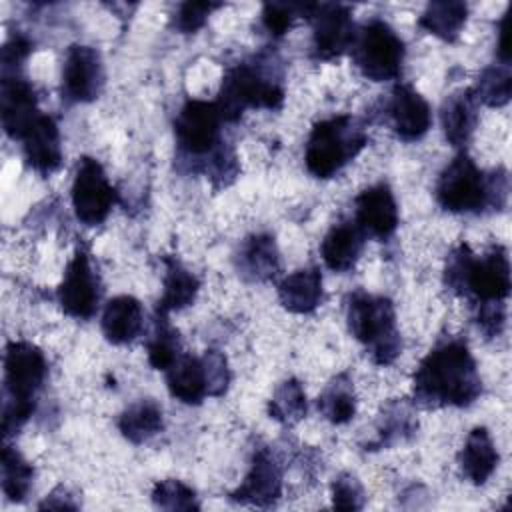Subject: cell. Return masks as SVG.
Here are the masks:
<instances>
[{"label":"cell","instance_id":"obj_1","mask_svg":"<svg viewBox=\"0 0 512 512\" xmlns=\"http://www.w3.org/2000/svg\"><path fill=\"white\" fill-rule=\"evenodd\" d=\"M480 392L476 362L462 340L440 342L414 372V398L428 408L468 406Z\"/></svg>","mask_w":512,"mask_h":512},{"label":"cell","instance_id":"obj_2","mask_svg":"<svg viewBox=\"0 0 512 512\" xmlns=\"http://www.w3.org/2000/svg\"><path fill=\"white\" fill-rule=\"evenodd\" d=\"M444 282L462 296H472L478 304L504 302L510 294V262L502 246L488 248L476 256L468 244H458L444 268Z\"/></svg>","mask_w":512,"mask_h":512},{"label":"cell","instance_id":"obj_3","mask_svg":"<svg viewBox=\"0 0 512 512\" xmlns=\"http://www.w3.org/2000/svg\"><path fill=\"white\" fill-rule=\"evenodd\" d=\"M48 372L42 350L24 340H12L4 350L2 432L10 436L34 412V398Z\"/></svg>","mask_w":512,"mask_h":512},{"label":"cell","instance_id":"obj_4","mask_svg":"<svg viewBox=\"0 0 512 512\" xmlns=\"http://www.w3.org/2000/svg\"><path fill=\"white\" fill-rule=\"evenodd\" d=\"M506 174L484 176L474 160L460 152L436 182V200L448 212H480L488 204L500 206L496 196L506 198Z\"/></svg>","mask_w":512,"mask_h":512},{"label":"cell","instance_id":"obj_5","mask_svg":"<svg viewBox=\"0 0 512 512\" xmlns=\"http://www.w3.org/2000/svg\"><path fill=\"white\" fill-rule=\"evenodd\" d=\"M346 318L352 336L368 348L376 364L394 362L402 350V340L390 298L358 290L348 298Z\"/></svg>","mask_w":512,"mask_h":512},{"label":"cell","instance_id":"obj_6","mask_svg":"<svg viewBox=\"0 0 512 512\" xmlns=\"http://www.w3.org/2000/svg\"><path fill=\"white\" fill-rule=\"evenodd\" d=\"M368 142L364 126L352 116H334L320 120L310 130L304 162L316 178H332L340 172Z\"/></svg>","mask_w":512,"mask_h":512},{"label":"cell","instance_id":"obj_7","mask_svg":"<svg viewBox=\"0 0 512 512\" xmlns=\"http://www.w3.org/2000/svg\"><path fill=\"white\" fill-rule=\"evenodd\" d=\"M284 90L274 76H268L258 64H238L222 80L216 106L222 120L234 122L246 108L276 110L282 106Z\"/></svg>","mask_w":512,"mask_h":512},{"label":"cell","instance_id":"obj_8","mask_svg":"<svg viewBox=\"0 0 512 512\" xmlns=\"http://www.w3.org/2000/svg\"><path fill=\"white\" fill-rule=\"evenodd\" d=\"M352 58L368 80H392L402 70L404 42L384 20H370L354 36Z\"/></svg>","mask_w":512,"mask_h":512},{"label":"cell","instance_id":"obj_9","mask_svg":"<svg viewBox=\"0 0 512 512\" xmlns=\"http://www.w3.org/2000/svg\"><path fill=\"white\" fill-rule=\"evenodd\" d=\"M220 110L216 102L188 100L174 120V136L182 154L206 156L218 152L220 144Z\"/></svg>","mask_w":512,"mask_h":512},{"label":"cell","instance_id":"obj_10","mask_svg":"<svg viewBox=\"0 0 512 512\" xmlns=\"http://www.w3.org/2000/svg\"><path fill=\"white\" fill-rule=\"evenodd\" d=\"M116 202V190L108 182L102 164L90 156L78 162L72 182V206L76 218L86 226L106 220Z\"/></svg>","mask_w":512,"mask_h":512},{"label":"cell","instance_id":"obj_11","mask_svg":"<svg viewBox=\"0 0 512 512\" xmlns=\"http://www.w3.org/2000/svg\"><path fill=\"white\" fill-rule=\"evenodd\" d=\"M306 18L312 22V52L318 60H332L354 42V22L344 4H308Z\"/></svg>","mask_w":512,"mask_h":512},{"label":"cell","instance_id":"obj_12","mask_svg":"<svg viewBox=\"0 0 512 512\" xmlns=\"http://www.w3.org/2000/svg\"><path fill=\"white\" fill-rule=\"evenodd\" d=\"M58 302L72 318H92L100 302L98 274L92 270L88 252L78 246L70 258L62 284L58 286Z\"/></svg>","mask_w":512,"mask_h":512},{"label":"cell","instance_id":"obj_13","mask_svg":"<svg viewBox=\"0 0 512 512\" xmlns=\"http://www.w3.org/2000/svg\"><path fill=\"white\" fill-rule=\"evenodd\" d=\"M104 64L96 48L74 44L62 66V96L70 102H92L104 86Z\"/></svg>","mask_w":512,"mask_h":512},{"label":"cell","instance_id":"obj_14","mask_svg":"<svg viewBox=\"0 0 512 512\" xmlns=\"http://www.w3.org/2000/svg\"><path fill=\"white\" fill-rule=\"evenodd\" d=\"M356 226L364 236L388 240L398 226V206L388 184L380 182L362 190L354 200Z\"/></svg>","mask_w":512,"mask_h":512},{"label":"cell","instance_id":"obj_15","mask_svg":"<svg viewBox=\"0 0 512 512\" xmlns=\"http://www.w3.org/2000/svg\"><path fill=\"white\" fill-rule=\"evenodd\" d=\"M282 494V470L278 462L266 452L258 450L252 458L250 470L242 484L230 492V498L240 504L252 506H272Z\"/></svg>","mask_w":512,"mask_h":512},{"label":"cell","instance_id":"obj_16","mask_svg":"<svg viewBox=\"0 0 512 512\" xmlns=\"http://www.w3.org/2000/svg\"><path fill=\"white\" fill-rule=\"evenodd\" d=\"M0 114L4 132L20 140L28 126L38 118L40 110L36 106V92L28 80L12 74L2 76L0 88Z\"/></svg>","mask_w":512,"mask_h":512},{"label":"cell","instance_id":"obj_17","mask_svg":"<svg viewBox=\"0 0 512 512\" xmlns=\"http://www.w3.org/2000/svg\"><path fill=\"white\" fill-rule=\"evenodd\" d=\"M26 164L38 174H52L62 164L60 130L52 116L38 114L20 138Z\"/></svg>","mask_w":512,"mask_h":512},{"label":"cell","instance_id":"obj_18","mask_svg":"<svg viewBox=\"0 0 512 512\" xmlns=\"http://www.w3.org/2000/svg\"><path fill=\"white\" fill-rule=\"evenodd\" d=\"M388 116L392 120L394 132L406 142L420 140L432 124L428 102L410 84L394 86L388 100Z\"/></svg>","mask_w":512,"mask_h":512},{"label":"cell","instance_id":"obj_19","mask_svg":"<svg viewBox=\"0 0 512 512\" xmlns=\"http://www.w3.org/2000/svg\"><path fill=\"white\" fill-rule=\"evenodd\" d=\"M444 136L452 146H464L478 122V100L472 88L452 92L440 110Z\"/></svg>","mask_w":512,"mask_h":512},{"label":"cell","instance_id":"obj_20","mask_svg":"<svg viewBox=\"0 0 512 512\" xmlns=\"http://www.w3.org/2000/svg\"><path fill=\"white\" fill-rule=\"evenodd\" d=\"M144 324L142 306L134 296L122 294L106 302L102 312V332L112 344H128L140 332Z\"/></svg>","mask_w":512,"mask_h":512},{"label":"cell","instance_id":"obj_21","mask_svg":"<svg viewBox=\"0 0 512 512\" xmlns=\"http://www.w3.org/2000/svg\"><path fill=\"white\" fill-rule=\"evenodd\" d=\"M166 384L170 394L184 404H200L208 396L204 362L192 354H180L166 368Z\"/></svg>","mask_w":512,"mask_h":512},{"label":"cell","instance_id":"obj_22","mask_svg":"<svg viewBox=\"0 0 512 512\" xmlns=\"http://www.w3.org/2000/svg\"><path fill=\"white\" fill-rule=\"evenodd\" d=\"M364 248V234L352 222L334 224L320 244L324 264L334 272L350 270Z\"/></svg>","mask_w":512,"mask_h":512},{"label":"cell","instance_id":"obj_23","mask_svg":"<svg viewBox=\"0 0 512 512\" xmlns=\"http://www.w3.org/2000/svg\"><path fill=\"white\" fill-rule=\"evenodd\" d=\"M280 304L294 314H310L322 302V276L318 268L296 270L278 284Z\"/></svg>","mask_w":512,"mask_h":512},{"label":"cell","instance_id":"obj_24","mask_svg":"<svg viewBox=\"0 0 512 512\" xmlns=\"http://www.w3.org/2000/svg\"><path fill=\"white\" fill-rule=\"evenodd\" d=\"M498 466V450L484 426H476L460 452L462 474L476 486L484 484Z\"/></svg>","mask_w":512,"mask_h":512},{"label":"cell","instance_id":"obj_25","mask_svg":"<svg viewBox=\"0 0 512 512\" xmlns=\"http://www.w3.org/2000/svg\"><path fill=\"white\" fill-rule=\"evenodd\" d=\"M280 268L278 248L270 234H252L244 240L238 254V270L248 280H270Z\"/></svg>","mask_w":512,"mask_h":512},{"label":"cell","instance_id":"obj_26","mask_svg":"<svg viewBox=\"0 0 512 512\" xmlns=\"http://www.w3.org/2000/svg\"><path fill=\"white\" fill-rule=\"evenodd\" d=\"M164 264H166L164 290L158 302V310L168 314L172 310H182L196 300V294L200 290V280L188 268H184L182 262L176 258H166Z\"/></svg>","mask_w":512,"mask_h":512},{"label":"cell","instance_id":"obj_27","mask_svg":"<svg viewBox=\"0 0 512 512\" xmlns=\"http://www.w3.org/2000/svg\"><path fill=\"white\" fill-rule=\"evenodd\" d=\"M162 426V408L154 400H138L130 404L118 418V430L134 444L150 440L162 430Z\"/></svg>","mask_w":512,"mask_h":512},{"label":"cell","instance_id":"obj_28","mask_svg":"<svg viewBox=\"0 0 512 512\" xmlns=\"http://www.w3.org/2000/svg\"><path fill=\"white\" fill-rule=\"evenodd\" d=\"M468 6L464 2H430L422 16L418 18V26L426 32L438 36L440 40L454 42L466 24Z\"/></svg>","mask_w":512,"mask_h":512},{"label":"cell","instance_id":"obj_29","mask_svg":"<svg viewBox=\"0 0 512 512\" xmlns=\"http://www.w3.org/2000/svg\"><path fill=\"white\" fill-rule=\"evenodd\" d=\"M318 410L332 424H344L354 418L356 394L354 384L346 374H338L326 384L318 396Z\"/></svg>","mask_w":512,"mask_h":512},{"label":"cell","instance_id":"obj_30","mask_svg":"<svg viewBox=\"0 0 512 512\" xmlns=\"http://www.w3.org/2000/svg\"><path fill=\"white\" fill-rule=\"evenodd\" d=\"M32 464L12 446L2 448V492L12 502H22L32 486Z\"/></svg>","mask_w":512,"mask_h":512},{"label":"cell","instance_id":"obj_31","mask_svg":"<svg viewBox=\"0 0 512 512\" xmlns=\"http://www.w3.org/2000/svg\"><path fill=\"white\" fill-rule=\"evenodd\" d=\"M148 362L156 370H166L180 356V340L176 328L168 322V314L156 310L154 330L146 344Z\"/></svg>","mask_w":512,"mask_h":512},{"label":"cell","instance_id":"obj_32","mask_svg":"<svg viewBox=\"0 0 512 512\" xmlns=\"http://www.w3.org/2000/svg\"><path fill=\"white\" fill-rule=\"evenodd\" d=\"M306 410H308L306 394L302 384L296 378L284 380L274 390V396L270 398V404H268L270 418L286 426L300 422L306 416Z\"/></svg>","mask_w":512,"mask_h":512},{"label":"cell","instance_id":"obj_33","mask_svg":"<svg viewBox=\"0 0 512 512\" xmlns=\"http://www.w3.org/2000/svg\"><path fill=\"white\" fill-rule=\"evenodd\" d=\"M478 102H484L486 106H504L510 100L512 92V78L508 64L504 66H490L482 72L476 86L472 88Z\"/></svg>","mask_w":512,"mask_h":512},{"label":"cell","instance_id":"obj_34","mask_svg":"<svg viewBox=\"0 0 512 512\" xmlns=\"http://www.w3.org/2000/svg\"><path fill=\"white\" fill-rule=\"evenodd\" d=\"M152 502L154 506L164 510H198L200 508L196 500V492L184 482L174 478L154 484Z\"/></svg>","mask_w":512,"mask_h":512},{"label":"cell","instance_id":"obj_35","mask_svg":"<svg viewBox=\"0 0 512 512\" xmlns=\"http://www.w3.org/2000/svg\"><path fill=\"white\" fill-rule=\"evenodd\" d=\"M332 506L338 510H360L364 506V488L354 474H340L332 482Z\"/></svg>","mask_w":512,"mask_h":512},{"label":"cell","instance_id":"obj_36","mask_svg":"<svg viewBox=\"0 0 512 512\" xmlns=\"http://www.w3.org/2000/svg\"><path fill=\"white\" fill-rule=\"evenodd\" d=\"M304 4H278L268 2L262 8V24L272 36H282L296 16H302Z\"/></svg>","mask_w":512,"mask_h":512},{"label":"cell","instance_id":"obj_37","mask_svg":"<svg viewBox=\"0 0 512 512\" xmlns=\"http://www.w3.org/2000/svg\"><path fill=\"white\" fill-rule=\"evenodd\" d=\"M202 362L206 370L208 396H222L230 384V370L224 354L218 350H206Z\"/></svg>","mask_w":512,"mask_h":512},{"label":"cell","instance_id":"obj_38","mask_svg":"<svg viewBox=\"0 0 512 512\" xmlns=\"http://www.w3.org/2000/svg\"><path fill=\"white\" fill-rule=\"evenodd\" d=\"M220 4L212 2H184L180 4L176 16H174V28L182 34H192L204 26L210 12L216 10Z\"/></svg>","mask_w":512,"mask_h":512},{"label":"cell","instance_id":"obj_39","mask_svg":"<svg viewBox=\"0 0 512 512\" xmlns=\"http://www.w3.org/2000/svg\"><path fill=\"white\" fill-rule=\"evenodd\" d=\"M30 50H32V44L24 36L16 34L8 38L2 46V76L16 74V68L30 54Z\"/></svg>","mask_w":512,"mask_h":512},{"label":"cell","instance_id":"obj_40","mask_svg":"<svg viewBox=\"0 0 512 512\" xmlns=\"http://www.w3.org/2000/svg\"><path fill=\"white\" fill-rule=\"evenodd\" d=\"M498 58L508 64L510 62V10H506L502 22H500V32H498Z\"/></svg>","mask_w":512,"mask_h":512}]
</instances>
